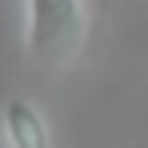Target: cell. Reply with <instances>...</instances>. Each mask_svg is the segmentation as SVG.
<instances>
[{"label":"cell","mask_w":148,"mask_h":148,"mask_svg":"<svg viewBox=\"0 0 148 148\" xmlns=\"http://www.w3.org/2000/svg\"><path fill=\"white\" fill-rule=\"evenodd\" d=\"M88 32L84 0H24V48L28 60L60 68L68 64Z\"/></svg>","instance_id":"6da1fadb"},{"label":"cell","mask_w":148,"mask_h":148,"mask_svg":"<svg viewBox=\"0 0 148 148\" xmlns=\"http://www.w3.org/2000/svg\"><path fill=\"white\" fill-rule=\"evenodd\" d=\"M4 140H8V148H52L48 124L32 100L12 96L4 104Z\"/></svg>","instance_id":"7a4b0ae2"}]
</instances>
